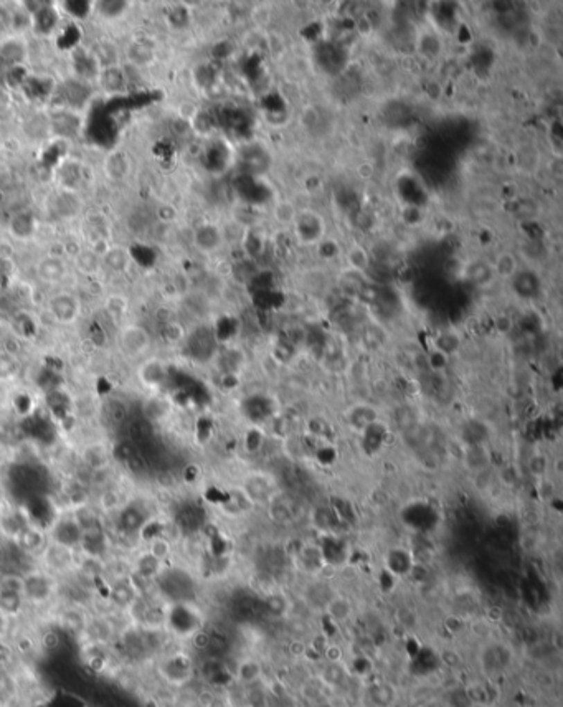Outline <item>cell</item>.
Here are the masks:
<instances>
[{"label": "cell", "instance_id": "1", "mask_svg": "<svg viewBox=\"0 0 563 707\" xmlns=\"http://www.w3.org/2000/svg\"><path fill=\"white\" fill-rule=\"evenodd\" d=\"M156 658V671L159 679L164 681V684L170 686V688H186L195 678L197 664L195 659L188 653L175 651V653L170 654H159Z\"/></svg>", "mask_w": 563, "mask_h": 707}, {"label": "cell", "instance_id": "2", "mask_svg": "<svg viewBox=\"0 0 563 707\" xmlns=\"http://www.w3.org/2000/svg\"><path fill=\"white\" fill-rule=\"evenodd\" d=\"M55 593H57V580L51 573L33 569L24 575L21 595H24L25 602L33 603V605H43V603L50 602L55 597Z\"/></svg>", "mask_w": 563, "mask_h": 707}, {"label": "cell", "instance_id": "3", "mask_svg": "<svg viewBox=\"0 0 563 707\" xmlns=\"http://www.w3.org/2000/svg\"><path fill=\"white\" fill-rule=\"evenodd\" d=\"M38 560L43 564V571L57 577L71 571L75 565V551L48 542L38 555Z\"/></svg>", "mask_w": 563, "mask_h": 707}, {"label": "cell", "instance_id": "4", "mask_svg": "<svg viewBox=\"0 0 563 707\" xmlns=\"http://www.w3.org/2000/svg\"><path fill=\"white\" fill-rule=\"evenodd\" d=\"M46 534H48V542L68 547L71 551H76L80 547L81 537H83V530H81L80 524L76 522L75 516L57 517L53 524L48 527Z\"/></svg>", "mask_w": 563, "mask_h": 707}, {"label": "cell", "instance_id": "5", "mask_svg": "<svg viewBox=\"0 0 563 707\" xmlns=\"http://www.w3.org/2000/svg\"><path fill=\"white\" fill-rule=\"evenodd\" d=\"M119 349L123 350L124 354L129 355V357H139V355H144L148 352L150 347V336L148 329H144L143 325H126L121 332H119Z\"/></svg>", "mask_w": 563, "mask_h": 707}, {"label": "cell", "instance_id": "6", "mask_svg": "<svg viewBox=\"0 0 563 707\" xmlns=\"http://www.w3.org/2000/svg\"><path fill=\"white\" fill-rule=\"evenodd\" d=\"M12 542H14L21 552L33 557V559H38V555L42 554V551L45 548L46 544H48V535H46L45 529L30 524L28 522Z\"/></svg>", "mask_w": 563, "mask_h": 707}, {"label": "cell", "instance_id": "7", "mask_svg": "<svg viewBox=\"0 0 563 707\" xmlns=\"http://www.w3.org/2000/svg\"><path fill=\"white\" fill-rule=\"evenodd\" d=\"M148 522L149 517H145L137 505H126L119 512V529L126 534H141Z\"/></svg>", "mask_w": 563, "mask_h": 707}, {"label": "cell", "instance_id": "8", "mask_svg": "<svg viewBox=\"0 0 563 707\" xmlns=\"http://www.w3.org/2000/svg\"><path fill=\"white\" fill-rule=\"evenodd\" d=\"M324 610L325 614L329 615V618L339 625L347 623V621L352 618V615H354V605H352L350 600L343 597V595H334V597H330L328 602H325Z\"/></svg>", "mask_w": 563, "mask_h": 707}, {"label": "cell", "instance_id": "9", "mask_svg": "<svg viewBox=\"0 0 563 707\" xmlns=\"http://www.w3.org/2000/svg\"><path fill=\"white\" fill-rule=\"evenodd\" d=\"M50 311L60 323H71L78 314V303L68 294H58L50 301Z\"/></svg>", "mask_w": 563, "mask_h": 707}, {"label": "cell", "instance_id": "10", "mask_svg": "<svg viewBox=\"0 0 563 707\" xmlns=\"http://www.w3.org/2000/svg\"><path fill=\"white\" fill-rule=\"evenodd\" d=\"M37 273H38V278H40L42 281L45 283H58L63 280L64 273H66V269H64V265L62 260L58 258H45L42 260L40 263H38L37 267Z\"/></svg>", "mask_w": 563, "mask_h": 707}, {"label": "cell", "instance_id": "11", "mask_svg": "<svg viewBox=\"0 0 563 707\" xmlns=\"http://www.w3.org/2000/svg\"><path fill=\"white\" fill-rule=\"evenodd\" d=\"M109 598L116 607L129 608L132 603H134V600L137 598V593L134 592V589H132L131 584H129V580H124V582H118V584L113 585V589H111V593H109Z\"/></svg>", "mask_w": 563, "mask_h": 707}, {"label": "cell", "instance_id": "12", "mask_svg": "<svg viewBox=\"0 0 563 707\" xmlns=\"http://www.w3.org/2000/svg\"><path fill=\"white\" fill-rule=\"evenodd\" d=\"M102 261H105V265L109 269H113V271H124V269L127 268L129 265V255L127 251H124L123 248H109L105 253V256H102Z\"/></svg>", "mask_w": 563, "mask_h": 707}, {"label": "cell", "instance_id": "13", "mask_svg": "<svg viewBox=\"0 0 563 707\" xmlns=\"http://www.w3.org/2000/svg\"><path fill=\"white\" fill-rule=\"evenodd\" d=\"M25 600L21 593L0 592V611L6 615H17L24 607Z\"/></svg>", "mask_w": 563, "mask_h": 707}, {"label": "cell", "instance_id": "14", "mask_svg": "<svg viewBox=\"0 0 563 707\" xmlns=\"http://www.w3.org/2000/svg\"><path fill=\"white\" fill-rule=\"evenodd\" d=\"M76 267H78L81 273L91 274L96 271L98 267H100V258H98L96 253L89 250L80 251V255L76 256Z\"/></svg>", "mask_w": 563, "mask_h": 707}, {"label": "cell", "instance_id": "15", "mask_svg": "<svg viewBox=\"0 0 563 707\" xmlns=\"http://www.w3.org/2000/svg\"><path fill=\"white\" fill-rule=\"evenodd\" d=\"M35 25L42 33H50L57 25V15H55L53 8H42L40 12H37Z\"/></svg>", "mask_w": 563, "mask_h": 707}, {"label": "cell", "instance_id": "16", "mask_svg": "<svg viewBox=\"0 0 563 707\" xmlns=\"http://www.w3.org/2000/svg\"><path fill=\"white\" fill-rule=\"evenodd\" d=\"M126 2H113V0H107V2H100L98 3V10L101 12V15H105L106 19H116L126 10Z\"/></svg>", "mask_w": 563, "mask_h": 707}, {"label": "cell", "instance_id": "17", "mask_svg": "<svg viewBox=\"0 0 563 707\" xmlns=\"http://www.w3.org/2000/svg\"><path fill=\"white\" fill-rule=\"evenodd\" d=\"M12 230H14V235L17 237H28L32 235V218L28 215H17L12 222Z\"/></svg>", "mask_w": 563, "mask_h": 707}, {"label": "cell", "instance_id": "18", "mask_svg": "<svg viewBox=\"0 0 563 707\" xmlns=\"http://www.w3.org/2000/svg\"><path fill=\"white\" fill-rule=\"evenodd\" d=\"M131 58L134 60L136 63H139V65H145V63H149L150 58H152V53H150L149 46L136 45L131 48Z\"/></svg>", "mask_w": 563, "mask_h": 707}]
</instances>
